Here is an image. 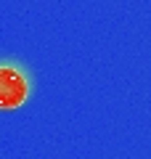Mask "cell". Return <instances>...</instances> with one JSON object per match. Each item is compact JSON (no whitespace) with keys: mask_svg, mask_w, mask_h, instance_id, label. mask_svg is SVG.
<instances>
[{"mask_svg":"<svg viewBox=\"0 0 151 159\" xmlns=\"http://www.w3.org/2000/svg\"><path fill=\"white\" fill-rule=\"evenodd\" d=\"M29 82L16 66H0V109H16L27 101Z\"/></svg>","mask_w":151,"mask_h":159,"instance_id":"1","label":"cell"}]
</instances>
